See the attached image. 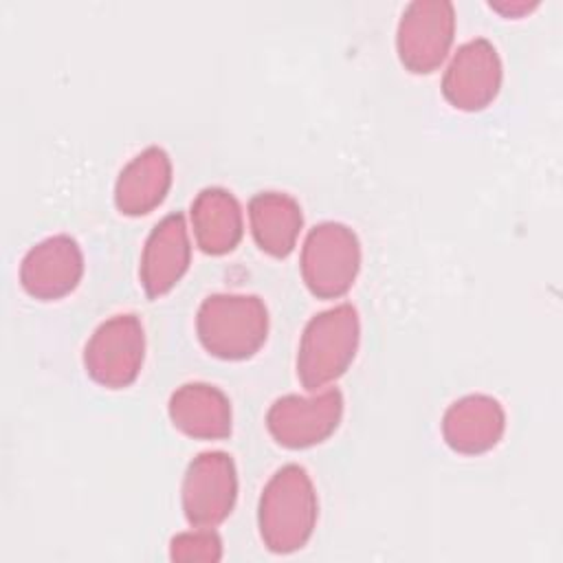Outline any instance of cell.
Masks as SVG:
<instances>
[{
	"label": "cell",
	"instance_id": "8fae6325",
	"mask_svg": "<svg viewBox=\"0 0 563 563\" xmlns=\"http://www.w3.org/2000/svg\"><path fill=\"white\" fill-rule=\"evenodd\" d=\"M189 257L191 246L183 213L165 216L147 235L141 255V284L147 297L169 292L185 275Z\"/></svg>",
	"mask_w": 563,
	"mask_h": 563
},
{
	"label": "cell",
	"instance_id": "8992f818",
	"mask_svg": "<svg viewBox=\"0 0 563 563\" xmlns=\"http://www.w3.org/2000/svg\"><path fill=\"white\" fill-rule=\"evenodd\" d=\"M455 31V9L449 0H413L405 7L398 31V57L411 73H431L446 57Z\"/></svg>",
	"mask_w": 563,
	"mask_h": 563
},
{
	"label": "cell",
	"instance_id": "7a4b0ae2",
	"mask_svg": "<svg viewBox=\"0 0 563 563\" xmlns=\"http://www.w3.org/2000/svg\"><path fill=\"white\" fill-rule=\"evenodd\" d=\"M198 339L207 352L240 361L253 356L268 332V312L255 295H209L196 314Z\"/></svg>",
	"mask_w": 563,
	"mask_h": 563
},
{
	"label": "cell",
	"instance_id": "9a60e30c",
	"mask_svg": "<svg viewBox=\"0 0 563 563\" xmlns=\"http://www.w3.org/2000/svg\"><path fill=\"white\" fill-rule=\"evenodd\" d=\"M191 224L205 253L233 251L242 238V211L235 196L222 187H205L191 202Z\"/></svg>",
	"mask_w": 563,
	"mask_h": 563
},
{
	"label": "cell",
	"instance_id": "5b68a950",
	"mask_svg": "<svg viewBox=\"0 0 563 563\" xmlns=\"http://www.w3.org/2000/svg\"><path fill=\"white\" fill-rule=\"evenodd\" d=\"M145 356V334L136 314L103 321L84 347V365L92 380L119 389L134 383Z\"/></svg>",
	"mask_w": 563,
	"mask_h": 563
},
{
	"label": "cell",
	"instance_id": "5bb4252c",
	"mask_svg": "<svg viewBox=\"0 0 563 563\" xmlns=\"http://www.w3.org/2000/svg\"><path fill=\"white\" fill-rule=\"evenodd\" d=\"M172 422L191 438L220 440L231 433V402L209 383H185L169 398Z\"/></svg>",
	"mask_w": 563,
	"mask_h": 563
},
{
	"label": "cell",
	"instance_id": "ac0fdd59",
	"mask_svg": "<svg viewBox=\"0 0 563 563\" xmlns=\"http://www.w3.org/2000/svg\"><path fill=\"white\" fill-rule=\"evenodd\" d=\"M539 2L537 0H532V2H528V0H512V2H508V0H501V2H490V7L493 9H497V11H501L504 15H521V13H526V11H530V9H534Z\"/></svg>",
	"mask_w": 563,
	"mask_h": 563
},
{
	"label": "cell",
	"instance_id": "4fadbf2b",
	"mask_svg": "<svg viewBox=\"0 0 563 563\" xmlns=\"http://www.w3.org/2000/svg\"><path fill=\"white\" fill-rule=\"evenodd\" d=\"M172 185V161L158 145L139 152L119 174L114 205L125 216H141L158 207Z\"/></svg>",
	"mask_w": 563,
	"mask_h": 563
},
{
	"label": "cell",
	"instance_id": "7c38bea8",
	"mask_svg": "<svg viewBox=\"0 0 563 563\" xmlns=\"http://www.w3.org/2000/svg\"><path fill=\"white\" fill-rule=\"evenodd\" d=\"M504 427V407L486 394H471L455 400L442 418L444 442L464 455H477L493 449L501 440Z\"/></svg>",
	"mask_w": 563,
	"mask_h": 563
},
{
	"label": "cell",
	"instance_id": "9c48e42d",
	"mask_svg": "<svg viewBox=\"0 0 563 563\" xmlns=\"http://www.w3.org/2000/svg\"><path fill=\"white\" fill-rule=\"evenodd\" d=\"M501 86V59L497 48L484 40H471L457 48L444 77L442 95L460 110H482L499 92Z\"/></svg>",
	"mask_w": 563,
	"mask_h": 563
},
{
	"label": "cell",
	"instance_id": "2e32d148",
	"mask_svg": "<svg viewBox=\"0 0 563 563\" xmlns=\"http://www.w3.org/2000/svg\"><path fill=\"white\" fill-rule=\"evenodd\" d=\"M251 231L262 251L273 257H286L301 229L299 202L282 191H262L249 202Z\"/></svg>",
	"mask_w": 563,
	"mask_h": 563
},
{
	"label": "cell",
	"instance_id": "52a82bcc",
	"mask_svg": "<svg viewBox=\"0 0 563 563\" xmlns=\"http://www.w3.org/2000/svg\"><path fill=\"white\" fill-rule=\"evenodd\" d=\"M238 497V473L229 453L205 451L196 455L183 477V510L191 526L216 528Z\"/></svg>",
	"mask_w": 563,
	"mask_h": 563
},
{
	"label": "cell",
	"instance_id": "3957f363",
	"mask_svg": "<svg viewBox=\"0 0 563 563\" xmlns=\"http://www.w3.org/2000/svg\"><path fill=\"white\" fill-rule=\"evenodd\" d=\"M358 332V314L350 303L314 314L299 341L297 376L301 385L317 391L336 380L356 354Z\"/></svg>",
	"mask_w": 563,
	"mask_h": 563
},
{
	"label": "cell",
	"instance_id": "30bf717a",
	"mask_svg": "<svg viewBox=\"0 0 563 563\" xmlns=\"http://www.w3.org/2000/svg\"><path fill=\"white\" fill-rule=\"evenodd\" d=\"M84 255L70 235H53L29 249L20 264V282L35 299H59L81 279Z\"/></svg>",
	"mask_w": 563,
	"mask_h": 563
},
{
	"label": "cell",
	"instance_id": "277c9868",
	"mask_svg": "<svg viewBox=\"0 0 563 563\" xmlns=\"http://www.w3.org/2000/svg\"><path fill=\"white\" fill-rule=\"evenodd\" d=\"M361 266L356 233L341 222L317 224L301 249V277L321 299L341 297L354 284Z\"/></svg>",
	"mask_w": 563,
	"mask_h": 563
},
{
	"label": "cell",
	"instance_id": "e0dca14e",
	"mask_svg": "<svg viewBox=\"0 0 563 563\" xmlns=\"http://www.w3.org/2000/svg\"><path fill=\"white\" fill-rule=\"evenodd\" d=\"M222 541L211 528H196L191 532H180L169 543L172 561H220Z\"/></svg>",
	"mask_w": 563,
	"mask_h": 563
},
{
	"label": "cell",
	"instance_id": "6da1fadb",
	"mask_svg": "<svg viewBox=\"0 0 563 563\" xmlns=\"http://www.w3.org/2000/svg\"><path fill=\"white\" fill-rule=\"evenodd\" d=\"M260 534L275 554L303 548L317 523V493L299 464H286L266 482L257 508Z\"/></svg>",
	"mask_w": 563,
	"mask_h": 563
},
{
	"label": "cell",
	"instance_id": "ba28073f",
	"mask_svg": "<svg viewBox=\"0 0 563 563\" xmlns=\"http://www.w3.org/2000/svg\"><path fill=\"white\" fill-rule=\"evenodd\" d=\"M343 416V396L328 387L312 396L288 394L277 398L266 413L271 435L288 449H306L323 442L339 427Z\"/></svg>",
	"mask_w": 563,
	"mask_h": 563
}]
</instances>
